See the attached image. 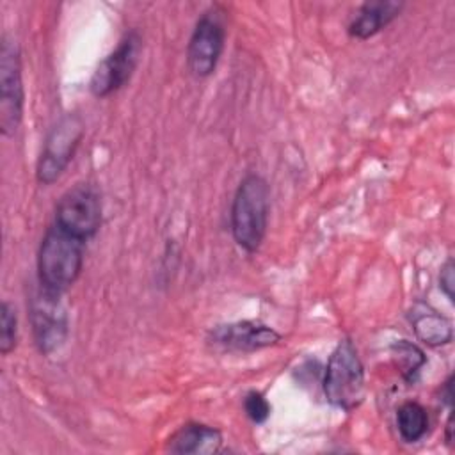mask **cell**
<instances>
[{
	"instance_id": "cell-1",
	"label": "cell",
	"mask_w": 455,
	"mask_h": 455,
	"mask_svg": "<svg viewBox=\"0 0 455 455\" xmlns=\"http://www.w3.org/2000/svg\"><path fill=\"white\" fill-rule=\"evenodd\" d=\"M270 212V187L256 172L242 178L231 203V235L245 252H256L267 235Z\"/></svg>"
},
{
	"instance_id": "cell-2",
	"label": "cell",
	"mask_w": 455,
	"mask_h": 455,
	"mask_svg": "<svg viewBox=\"0 0 455 455\" xmlns=\"http://www.w3.org/2000/svg\"><path fill=\"white\" fill-rule=\"evenodd\" d=\"M84 243L59 226L48 228L37 251L39 284L57 293L73 286L84 267Z\"/></svg>"
},
{
	"instance_id": "cell-3",
	"label": "cell",
	"mask_w": 455,
	"mask_h": 455,
	"mask_svg": "<svg viewBox=\"0 0 455 455\" xmlns=\"http://www.w3.org/2000/svg\"><path fill=\"white\" fill-rule=\"evenodd\" d=\"M325 400L341 411H354L364 398V366L350 338L338 341L323 373Z\"/></svg>"
},
{
	"instance_id": "cell-4",
	"label": "cell",
	"mask_w": 455,
	"mask_h": 455,
	"mask_svg": "<svg viewBox=\"0 0 455 455\" xmlns=\"http://www.w3.org/2000/svg\"><path fill=\"white\" fill-rule=\"evenodd\" d=\"M84 133L85 124L82 116L76 112L64 114L50 128L36 165V180L41 185L48 187L64 174L84 139Z\"/></svg>"
},
{
	"instance_id": "cell-5",
	"label": "cell",
	"mask_w": 455,
	"mask_h": 455,
	"mask_svg": "<svg viewBox=\"0 0 455 455\" xmlns=\"http://www.w3.org/2000/svg\"><path fill=\"white\" fill-rule=\"evenodd\" d=\"M55 226L80 238H92L101 226V199L89 183H76L68 188L55 206Z\"/></svg>"
},
{
	"instance_id": "cell-6",
	"label": "cell",
	"mask_w": 455,
	"mask_h": 455,
	"mask_svg": "<svg viewBox=\"0 0 455 455\" xmlns=\"http://www.w3.org/2000/svg\"><path fill=\"white\" fill-rule=\"evenodd\" d=\"M25 87L21 75V53L16 41L7 36L0 44V132L11 137L21 124Z\"/></svg>"
},
{
	"instance_id": "cell-7",
	"label": "cell",
	"mask_w": 455,
	"mask_h": 455,
	"mask_svg": "<svg viewBox=\"0 0 455 455\" xmlns=\"http://www.w3.org/2000/svg\"><path fill=\"white\" fill-rule=\"evenodd\" d=\"M142 53V37L137 30H128L117 46L96 66L89 91L94 98H107L124 87L133 76Z\"/></svg>"
},
{
	"instance_id": "cell-8",
	"label": "cell",
	"mask_w": 455,
	"mask_h": 455,
	"mask_svg": "<svg viewBox=\"0 0 455 455\" xmlns=\"http://www.w3.org/2000/svg\"><path fill=\"white\" fill-rule=\"evenodd\" d=\"M224 14L219 7H210L196 21L187 44V66L197 78L210 76L222 57L226 44Z\"/></svg>"
},
{
	"instance_id": "cell-9",
	"label": "cell",
	"mask_w": 455,
	"mask_h": 455,
	"mask_svg": "<svg viewBox=\"0 0 455 455\" xmlns=\"http://www.w3.org/2000/svg\"><path fill=\"white\" fill-rule=\"evenodd\" d=\"M62 293L50 291L41 286L28 304L34 341L41 354L50 355L59 350L68 338V313L60 300Z\"/></svg>"
},
{
	"instance_id": "cell-10",
	"label": "cell",
	"mask_w": 455,
	"mask_h": 455,
	"mask_svg": "<svg viewBox=\"0 0 455 455\" xmlns=\"http://www.w3.org/2000/svg\"><path fill=\"white\" fill-rule=\"evenodd\" d=\"M208 341L229 352H256L277 345L281 334L259 320H238L212 327Z\"/></svg>"
},
{
	"instance_id": "cell-11",
	"label": "cell",
	"mask_w": 455,
	"mask_h": 455,
	"mask_svg": "<svg viewBox=\"0 0 455 455\" xmlns=\"http://www.w3.org/2000/svg\"><path fill=\"white\" fill-rule=\"evenodd\" d=\"M222 448L219 428L204 423H185L167 441V450L180 455H212Z\"/></svg>"
},
{
	"instance_id": "cell-12",
	"label": "cell",
	"mask_w": 455,
	"mask_h": 455,
	"mask_svg": "<svg viewBox=\"0 0 455 455\" xmlns=\"http://www.w3.org/2000/svg\"><path fill=\"white\" fill-rule=\"evenodd\" d=\"M403 9L402 2L395 0H370L364 2L352 21L348 23V36L355 39H370L375 34H379L382 28H386L395 18L400 16Z\"/></svg>"
},
{
	"instance_id": "cell-13",
	"label": "cell",
	"mask_w": 455,
	"mask_h": 455,
	"mask_svg": "<svg viewBox=\"0 0 455 455\" xmlns=\"http://www.w3.org/2000/svg\"><path fill=\"white\" fill-rule=\"evenodd\" d=\"M409 322L416 338L428 347L448 345L453 339L451 320L423 302H418L411 307Z\"/></svg>"
},
{
	"instance_id": "cell-14",
	"label": "cell",
	"mask_w": 455,
	"mask_h": 455,
	"mask_svg": "<svg viewBox=\"0 0 455 455\" xmlns=\"http://www.w3.org/2000/svg\"><path fill=\"white\" fill-rule=\"evenodd\" d=\"M398 434L405 443L419 441L428 428L427 409L418 402H403L396 411Z\"/></svg>"
},
{
	"instance_id": "cell-15",
	"label": "cell",
	"mask_w": 455,
	"mask_h": 455,
	"mask_svg": "<svg viewBox=\"0 0 455 455\" xmlns=\"http://www.w3.org/2000/svg\"><path fill=\"white\" fill-rule=\"evenodd\" d=\"M391 354L396 359L402 379L409 384H414L419 377L421 368L427 363L423 350L407 339H400L391 345Z\"/></svg>"
},
{
	"instance_id": "cell-16",
	"label": "cell",
	"mask_w": 455,
	"mask_h": 455,
	"mask_svg": "<svg viewBox=\"0 0 455 455\" xmlns=\"http://www.w3.org/2000/svg\"><path fill=\"white\" fill-rule=\"evenodd\" d=\"M18 341V316L9 300L0 306V354L9 355L16 348Z\"/></svg>"
},
{
	"instance_id": "cell-17",
	"label": "cell",
	"mask_w": 455,
	"mask_h": 455,
	"mask_svg": "<svg viewBox=\"0 0 455 455\" xmlns=\"http://www.w3.org/2000/svg\"><path fill=\"white\" fill-rule=\"evenodd\" d=\"M243 411H245L247 418L252 423L261 425V423H265L268 419L272 407H270V403H268V400L265 398L263 393L249 391L245 395V398H243Z\"/></svg>"
},
{
	"instance_id": "cell-18",
	"label": "cell",
	"mask_w": 455,
	"mask_h": 455,
	"mask_svg": "<svg viewBox=\"0 0 455 455\" xmlns=\"http://www.w3.org/2000/svg\"><path fill=\"white\" fill-rule=\"evenodd\" d=\"M439 288L441 291L446 295V299L450 302H453V288H455V265H453V259L448 258L443 267H441V272H439Z\"/></svg>"
},
{
	"instance_id": "cell-19",
	"label": "cell",
	"mask_w": 455,
	"mask_h": 455,
	"mask_svg": "<svg viewBox=\"0 0 455 455\" xmlns=\"http://www.w3.org/2000/svg\"><path fill=\"white\" fill-rule=\"evenodd\" d=\"M451 380H453V375H450L444 382H443V389H441V402L446 403L448 407H451L453 403V391H451Z\"/></svg>"
},
{
	"instance_id": "cell-20",
	"label": "cell",
	"mask_w": 455,
	"mask_h": 455,
	"mask_svg": "<svg viewBox=\"0 0 455 455\" xmlns=\"http://www.w3.org/2000/svg\"><path fill=\"white\" fill-rule=\"evenodd\" d=\"M446 443L451 444L453 443V414L448 416V421H446Z\"/></svg>"
}]
</instances>
